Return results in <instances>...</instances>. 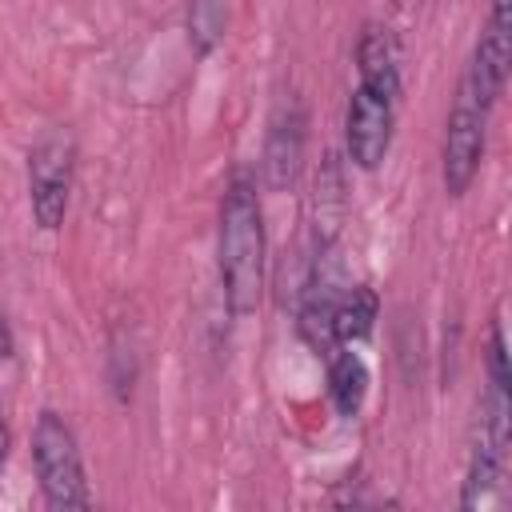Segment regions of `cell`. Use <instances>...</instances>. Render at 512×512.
<instances>
[{
	"mask_svg": "<svg viewBox=\"0 0 512 512\" xmlns=\"http://www.w3.org/2000/svg\"><path fill=\"white\" fill-rule=\"evenodd\" d=\"M348 156L360 168H380V160L388 156L392 144V100L372 96L368 88H356L348 100Z\"/></svg>",
	"mask_w": 512,
	"mask_h": 512,
	"instance_id": "8992f818",
	"label": "cell"
},
{
	"mask_svg": "<svg viewBox=\"0 0 512 512\" xmlns=\"http://www.w3.org/2000/svg\"><path fill=\"white\" fill-rule=\"evenodd\" d=\"M4 460H8V428L0 424V468H4Z\"/></svg>",
	"mask_w": 512,
	"mask_h": 512,
	"instance_id": "5bb4252c",
	"label": "cell"
},
{
	"mask_svg": "<svg viewBox=\"0 0 512 512\" xmlns=\"http://www.w3.org/2000/svg\"><path fill=\"white\" fill-rule=\"evenodd\" d=\"M300 156H304V112L296 100L280 104V112L272 116L268 128V144H264V176L272 188H288L300 172Z\"/></svg>",
	"mask_w": 512,
	"mask_h": 512,
	"instance_id": "52a82bcc",
	"label": "cell"
},
{
	"mask_svg": "<svg viewBox=\"0 0 512 512\" xmlns=\"http://www.w3.org/2000/svg\"><path fill=\"white\" fill-rule=\"evenodd\" d=\"M484 124H488V104L476 96V88L464 76L456 104L448 112V132H444V188H448V196H464L468 184L476 180L480 156H484Z\"/></svg>",
	"mask_w": 512,
	"mask_h": 512,
	"instance_id": "277c9868",
	"label": "cell"
},
{
	"mask_svg": "<svg viewBox=\"0 0 512 512\" xmlns=\"http://www.w3.org/2000/svg\"><path fill=\"white\" fill-rule=\"evenodd\" d=\"M508 4L512 0H492V12H488V24L476 40V52H472V68L464 72L468 84L476 88V96L492 108L496 96L504 92V80H508V64H512V16H508Z\"/></svg>",
	"mask_w": 512,
	"mask_h": 512,
	"instance_id": "5b68a950",
	"label": "cell"
},
{
	"mask_svg": "<svg viewBox=\"0 0 512 512\" xmlns=\"http://www.w3.org/2000/svg\"><path fill=\"white\" fill-rule=\"evenodd\" d=\"M32 460L40 476V492L52 508H88L84 464L72 428L56 412H40L32 432Z\"/></svg>",
	"mask_w": 512,
	"mask_h": 512,
	"instance_id": "7a4b0ae2",
	"label": "cell"
},
{
	"mask_svg": "<svg viewBox=\"0 0 512 512\" xmlns=\"http://www.w3.org/2000/svg\"><path fill=\"white\" fill-rule=\"evenodd\" d=\"M72 156H76V144L68 132H48L28 152V200H32V216L44 232L60 228V220L68 212Z\"/></svg>",
	"mask_w": 512,
	"mask_h": 512,
	"instance_id": "3957f363",
	"label": "cell"
},
{
	"mask_svg": "<svg viewBox=\"0 0 512 512\" xmlns=\"http://www.w3.org/2000/svg\"><path fill=\"white\" fill-rule=\"evenodd\" d=\"M356 64H360V88H368L380 100H396L400 92V68H396V44L388 28L368 24L360 44H356Z\"/></svg>",
	"mask_w": 512,
	"mask_h": 512,
	"instance_id": "ba28073f",
	"label": "cell"
},
{
	"mask_svg": "<svg viewBox=\"0 0 512 512\" xmlns=\"http://www.w3.org/2000/svg\"><path fill=\"white\" fill-rule=\"evenodd\" d=\"M228 24V0H188V36L196 52H212Z\"/></svg>",
	"mask_w": 512,
	"mask_h": 512,
	"instance_id": "8fae6325",
	"label": "cell"
},
{
	"mask_svg": "<svg viewBox=\"0 0 512 512\" xmlns=\"http://www.w3.org/2000/svg\"><path fill=\"white\" fill-rule=\"evenodd\" d=\"M376 308L380 304H376V292L372 288H348L336 300V308H332V336L344 340V344L364 340L372 332V324H376Z\"/></svg>",
	"mask_w": 512,
	"mask_h": 512,
	"instance_id": "9c48e42d",
	"label": "cell"
},
{
	"mask_svg": "<svg viewBox=\"0 0 512 512\" xmlns=\"http://www.w3.org/2000/svg\"><path fill=\"white\" fill-rule=\"evenodd\" d=\"M328 392H332V404L352 416L360 412L364 404V392H368V368L356 352H336L332 356V368H328Z\"/></svg>",
	"mask_w": 512,
	"mask_h": 512,
	"instance_id": "30bf717a",
	"label": "cell"
},
{
	"mask_svg": "<svg viewBox=\"0 0 512 512\" xmlns=\"http://www.w3.org/2000/svg\"><path fill=\"white\" fill-rule=\"evenodd\" d=\"M8 356H12V332H8V324L0 316V360H8Z\"/></svg>",
	"mask_w": 512,
	"mask_h": 512,
	"instance_id": "4fadbf2b",
	"label": "cell"
},
{
	"mask_svg": "<svg viewBox=\"0 0 512 512\" xmlns=\"http://www.w3.org/2000/svg\"><path fill=\"white\" fill-rule=\"evenodd\" d=\"M264 220L248 180H232L220 204V284L232 316H248L264 296Z\"/></svg>",
	"mask_w": 512,
	"mask_h": 512,
	"instance_id": "6da1fadb",
	"label": "cell"
},
{
	"mask_svg": "<svg viewBox=\"0 0 512 512\" xmlns=\"http://www.w3.org/2000/svg\"><path fill=\"white\" fill-rule=\"evenodd\" d=\"M488 372H492V384L508 392V352H504V332H500V324L492 328V340H488Z\"/></svg>",
	"mask_w": 512,
	"mask_h": 512,
	"instance_id": "7c38bea8",
	"label": "cell"
}]
</instances>
